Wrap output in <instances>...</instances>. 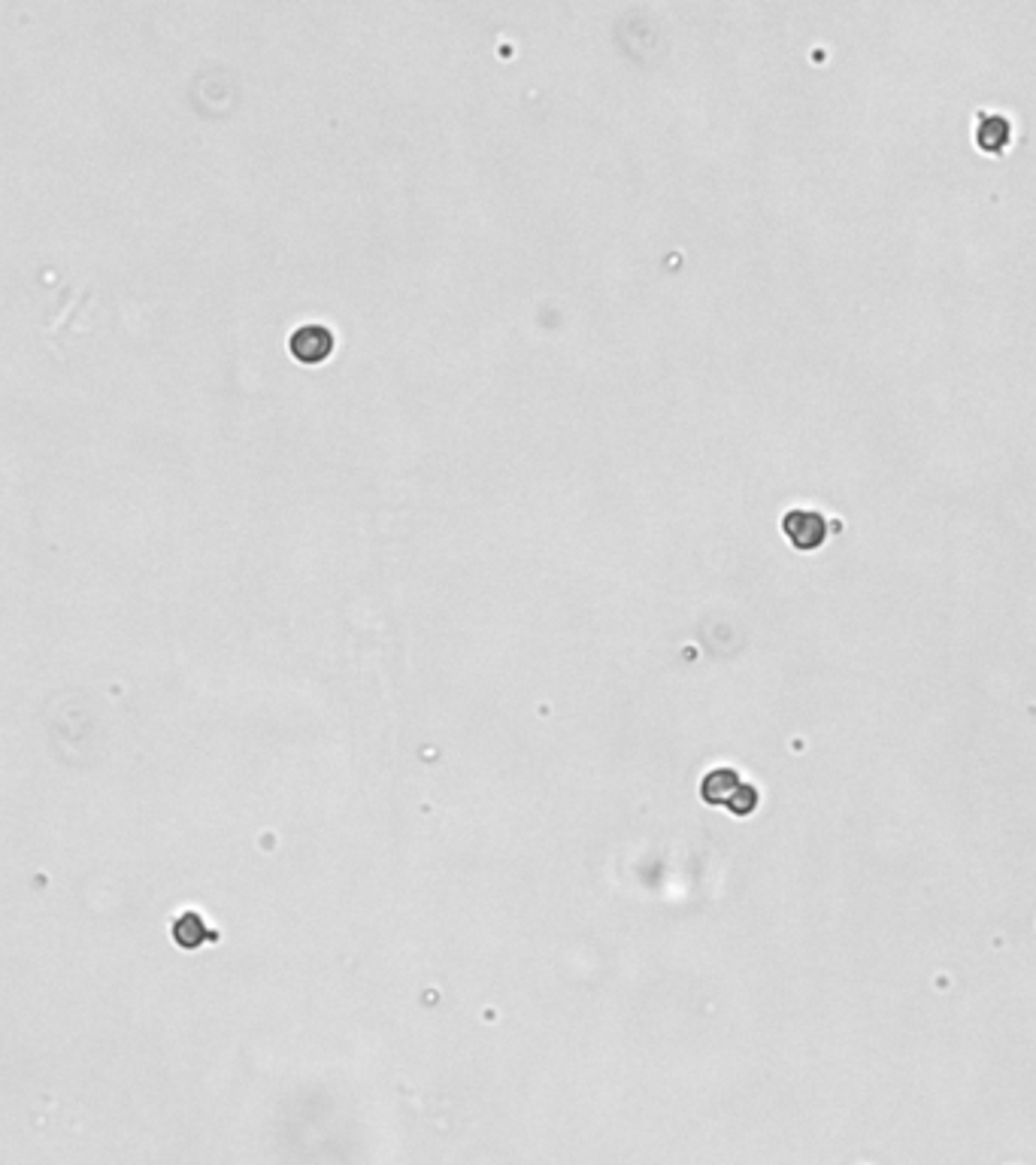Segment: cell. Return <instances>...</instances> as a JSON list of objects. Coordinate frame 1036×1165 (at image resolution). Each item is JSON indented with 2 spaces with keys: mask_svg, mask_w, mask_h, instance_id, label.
<instances>
[{
  "mask_svg": "<svg viewBox=\"0 0 1036 1165\" xmlns=\"http://www.w3.org/2000/svg\"><path fill=\"white\" fill-rule=\"evenodd\" d=\"M700 799L709 808H728L734 817H749L761 805V793L755 784H749L746 777L734 768H713L703 774L700 784Z\"/></svg>",
  "mask_w": 1036,
  "mask_h": 1165,
  "instance_id": "6da1fadb",
  "label": "cell"
},
{
  "mask_svg": "<svg viewBox=\"0 0 1036 1165\" xmlns=\"http://www.w3.org/2000/svg\"><path fill=\"white\" fill-rule=\"evenodd\" d=\"M782 532H785V538H788L797 550L809 553V550H818V547L827 541L830 526H827L824 513L806 510V507H794V510H788V513L782 516Z\"/></svg>",
  "mask_w": 1036,
  "mask_h": 1165,
  "instance_id": "7a4b0ae2",
  "label": "cell"
},
{
  "mask_svg": "<svg viewBox=\"0 0 1036 1165\" xmlns=\"http://www.w3.org/2000/svg\"><path fill=\"white\" fill-rule=\"evenodd\" d=\"M334 334L321 325H303L291 334V355L303 364H318L331 355Z\"/></svg>",
  "mask_w": 1036,
  "mask_h": 1165,
  "instance_id": "3957f363",
  "label": "cell"
},
{
  "mask_svg": "<svg viewBox=\"0 0 1036 1165\" xmlns=\"http://www.w3.org/2000/svg\"><path fill=\"white\" fill-rule=\"evenodd\" d=\"M976 140L985 152H1003L1006 143L1012 140V125L1006 116H997V113H979V128H976Z\"/></svg>",
  "mask_w": 1036,
  "mask_h": 1165,
  "instance_id": "277c9868",
  "label": "cell"
},
{
  "mask_svg": "<svg viewBox=\"0 0 1036 1165\" xmlns=\"http://www.w3.org/2000/svg\"><path fill=\"white\" fill-rule=\"evenodd\" d=\"M173 938H176L185 950H198L204 941H219V932H210L207 923H204L198 914L185 911V914L176 920V926H173Z\"/></svg>",
  "mask_w": 1036,
  "mask_h": 1165,
  "instance_id": "5b68a950",
  "label": "cell"
}]
</instances>
